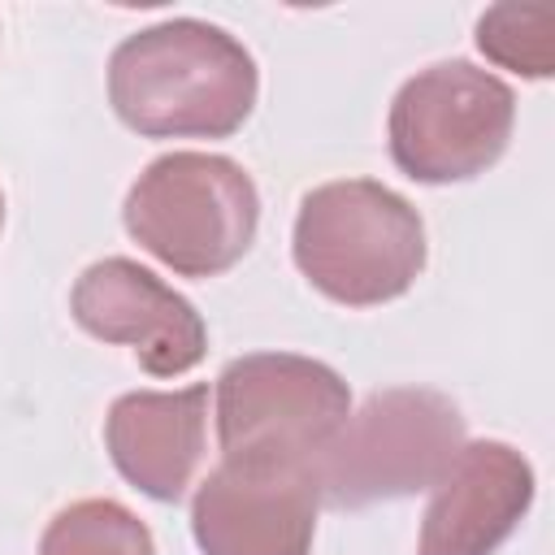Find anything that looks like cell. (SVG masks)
<instances>
[{"label": "cell", "instance_id": "obj_1", "mask_svg": "<svg viewBox=\"0 0 555 555\" xmlns=\"http://www.w3.org/2000/svg\"><path fill=\"white\" fill-rule=\"evenodd\" d=\"M260 95L251 52L212 22L169 17L108 56V104L139 139H230Z\"/></svg>", "mask_w": 555, "mask_h": 555}, {"label": "cell", "instance_id": "obj_2", "mask_svg": "<svg viewBox=\"0 0 555 555\" xmlns=\"http://www.w3.org/2000/svg\"><path fill=\"white\" fill-rule=\"evenodd\" d=\"M291 256L325 299L377 308L416 286L429 247L421 212L399 191L373 178H338L299 199Z\"/></svg>", "mask_w": 555, "mask_h": 555}, {"label": "cell", "instance_id": "obj_3", "mask_svg": "<svg viewBox=\"0 0 555 555\" xmlns=\"http://www.w3.org/2000/svg\"><path fill=\"white\" fill-rule=\"evenodd\" d=\"M121 225L178 278H217L251 251L260 191L230 156L165 152L130 182Z\"/></svg>", "mask_w": 555, "mask_h": 555}, {"label": "cell", "instance_id": "obj_4", "mask_svg": "<svg viewBox=\"0 0 555 555\" xmlns=\"http://www.w3.org/2000/svg\"><path fill=\"white\" fill-rule=\"evenodd\" d=\"M464 447L460 408L429 386L373 390L312 464L325 507L356 512L429 490Z\"/></svg>", "mask_w": 555, "mask_h": 555}, {"label": "cell", "instance_id": "obj_5", "mask_svg": "<svg viewBox=\"0 0 555 555\" xmlns=\"http://www.w3.org/2000/svg\"><path fill=\"white\" fill-rule=\"evenodd\" d=\"M225 464L308 468L351 416V386L312 356L251 351L221 369L212 390Z\"/></svg>", "mask_w": 555, "mask_h": 555}, {"label": "cell", "instance_id": "obj_6", "mask_svg": "<svg viewBox=\"0 0 555 555\" xmlns=\"http://www.w3.org/2000/svg\"><path fill=\"white\" fill-rule=\"evenodd\" d=\"M516 91L473 65L438 61L412 74L386 113V147L399 173L425 186H451L486 173L512 139Z\"/></svg>", "mask_w": 555, "mask_h": 555}, {"label": "cell", "instance_id": "obj_7", "mask_svg": "<svg viewBox=\"0 0 555 555\" xmlns=\"http://www.w3.org/2000/svg\"><path fill=\"white\" fill-rule=\"evenodd\" d=\"M69 312L91 338L130 347L152 377H182L208 351V325L195 304L130 256L87 264L69 291Z\"/></svg>", "mask_w": 555, "mask_h": 555}, {"label": "cell", "instance_id": "obj_8", "mask_svg": "<svg viewBox=\"0 0 555 555\" xmlns=\"http://www.w3.org/2000/svg\"><path fill=\"white\" fill-rule=\"evenodd\" d=\"M317 486L308 468L217 464L191 499L199 555H308L317 538Z\"/></svg>", "mask_w": 555, "mask_h": 555}, {"label": "cell", "instance_id": "obj_9", "mask_svg": "<svg viewBox=\"0 0 555 555\" xmlns=\"http://www.w3.org/2000/svg\"><path fill=\"white\" fill-rule=\"evenodd\" d=\"M416 555H494L533 507V464L499 438L464 442L429 486Z\"/></svg>", "mask_w": 555, "mask_h": 555}, {"label": "cell", "instance_id": "obj_10", "mask_svg": "<svg viewBox=\"0 0 555 555\" xmlns=\"http://www.w3.org/2000/svg\"><path fill=\"white\" fill-rule=\"evenodd\" d=\"M104 447L139 494L178 503L208 451V386L117 395L104 416Z\"/></svg>", "mask_w": 555, "mask_h": 555}, {"label": "cell", "instance_id": "obj_11", "mask_svg": "<svg viewBox=\"0 0 555 555\" xmlns=\"http://www.w3.org/2000/svg\"><path fill=\"white\" fill-rule=\"evenodd\" d=\"M39 555H156V542L126 503L78 499L48 520Z\"/></svg>", "mask_w": 555, "mask_h": 555}, {"label": "cell", "instance_id": "obj_12", "mask_svg": "<svg viewBox=\"0 0 555 555\" xmlns=\"http://www.w3.org/2000/svg\"><path fill=\"white\" fill-rule=\"evenodd\" d=\"M477 48L520 78L555 74V13L542 4H490L477 17Z\"/></svg>", "mask_w": 555, "mask_h": 555}, {"label": "cell", "instance_id": "obj_13", "mask_svg": "<svg viewBox=\"0 0 555 555\" xmlns=\"http://www.w3.org/2000/svg\"><path fill=\"white\" fill-rule=\"evenodd\" d=\"M0 230H4V191H0Z\"/></svg>", "mask_w": 555, "mask_h": 555}]
</instances>
